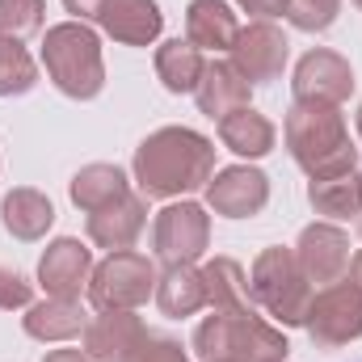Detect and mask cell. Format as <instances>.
I'll use <instances>...</instances> for the list:
<instances>
[{"label":"cell","mask_w":362,"mask_h":362,"mask_svg":"<svg viewBox=\"0 0 362 362\" xmlns=\"http://www.w3.org/2000/svg\"><path fill=\"white\" fill-rule=\"evenodd\" d=\"M131 173L144 198H181L206 189L215 177V144L189 127H160L135 148Z\"/></svg>","instance_id":"1"},{"label":"cell","mask_w":362,"mask_h":362,"mask_svg":"<svg viewBox=\"0 0 362 362\" xmlns=\"http://www.w3.org/2000/svg\"><path fill=\"white\" fill-rule=\"evenodd\" d=\"M286 148L295 156V165L312 181L337 177V173H354L358 165V148L350 144V127L341 105H312V101H295L286 114Z\"/></svg>","instance_id":"2"},{"label":"cell","mask_w":362,"mask_h":362,"mask_svg":"<svg viewBox=\"0 0 362 362\" xmlns=\"http://www.w3.org/2000/svg\"><path fill=\"white\" fill-rule=\"evenodd\" d=\"M286 337L262 320L253 308L245 312H211L194 329L198 362H286Z\"/></svg>","instance_id":"3"},{"label":"cell","mask_w":362,"mask_h":362,"mask_svg":"<svg viewBox=\"0 0 362 362\" xmlns=\"http://www.w3.org/2000/svg\"><path fill=\"white\" fill-rule=\"evenodd\" d=\"M42 68L51 85L72 97V101H93L105 89V59H101V38L85 21H59L42 38Z\"/></svg>","instance_id":"4"},{"label":"cell","mask_w":362,"mask_h":362,"mask_svg":"<svg viewBox=\"0 0 362 362\" xmlns=\"http://www.w3.org/2000/svg\"><path fill=\"white\" fill-rule=\"evenodd\" d=\"M312 282L299 266L295 249H282V245H270L257 253L253 270H249V299L270 316L274 325L282 329H299L308 308H312Z\"/></svg>","instance_id":"5"},{"label":"cell","mask_w":362,"mask_h":362,"mask_svg":"<svg viewBox=\"0 0 362 362\" xmlns=\"http://www.w3.org/2000/svg\"><path fill=\"white\" fill-rule=\"evenodd\" d=\"M85 291L97 312H135L156 295V266L135 249H118L93 266Z\"/></svg>","instance_id":"6"},{"label":"cell","mask_w":362,"mask_h":362,"mask_svg":"<svg viewBox=\"0 0 362 362\" xmlns=\"http://www.w3.org/2000/svg\"><path fill=\"white\" fill-rule=\"evenodd\" d=\"M303 329H308V337L320 350H341V346L358 341L362 337V291L350 278L325 286L320 295H312Z\"/></svg>","instance_id":"7"},{"label":"cell","mask_w":362,"mask_h":362,"mask_svg":"<svg viewBox=\"0 0 362 362\" xmlns=\"http://www.w3.org/2000/svg\"><path fill=\"white\" fill-rule=\"evenodd\" d=\"M211 245V215L198 202H169L152 223V249L165 266H194Z\"/></svg>","instance_id":"8"},{"label":"cell","mask_w":362,"mask_h":362,"mask_svg":"<svg viewBox=\"0 0 362 362\" xmlns=\"http://www.w3.org/2000/svg\"><path fill=\"white\" fill-rule=\"evenodd\" d=\"M228 55L245 72L249 85H270L286 68L291 42H286V34L274 21H249V25H240V34H236V42H232Z\"/></svg>","instance_id":"9"},{"label":"cell","mask_w":362,"mask_h":362,"mask_svg":"<svg viewBox=\"0 0 362 362\" xmlns=\"http://www.w3.org/2000/svg\"><path fill=\"white\" fill-rule=\"evenodd\" d=\"M270 202V177L253 165H232L219 169L206 181V206L223 219H253Z\"/></svg>","instance_id":"10"},{"label":"cell","mask_w":362,"mask_h":362,"mask_svg":"<svg viewBox=\"0 0 362 362\" xmlns=\"http://www.w3.org/2000/svg\"><path fill=\"white\" fill-rule=\"evenodd\" d=\"M295 101H312V105H341L350 93H354V72L350 64L337 55V51H308L299 64H295Z\"/></svg>","instance_id":"11"},{"label":"cell","mask_w":362,"mask_h":362,"mask_svg":"<svg viewBox=\"0 0 362 362\" xmlns=\"http://www.w3.org/2000/svg\"><path fill=\"white\" fill-rule=\"evenodd\" d=\"M295 257H299V266H303L312 286L316 282H325V286L341 282L350 274V262H354L350 236L337 223H312V228H303V236L295 245Z\"/></svg>","instance_id":"12"},{"label":"cell","mask_w":362,"mask_h":362,"mask_svg":"<svg viewBox=\"0 0 362 362\" xmlns=\"http://www.w3.org/2000/svg\"><path fill=\"white\" fill-rule=\"evenodd\" d=\"M93 274V253L89 245H81L76 236H59L47 245V253L38 257V282L47 295H64V299H81V291L89 286Z\"/></svg>","instance_id":"13"},{"label":"cell","mask_w":362,"mask_h":362,"mask_svg":"<svg viewBox=\"0 0 362 362\" xmlns=\"http://www.w3.org/2000/svg\"><path fill=\"white\" fill-rule=\"evenodd\" d=\"M148 337V325L135 312H101L81 333V350L93 362H127L131 350Z\"/></svg>","instance_id":"14"},{"label":"cell","mask_w":362,"mask_h":362,"mask_svg":"<svg viewBox=\"0 0 362 362\" xmlns=\"http://www.w3.org/2000/svg\"><path fill=\"white\" fill-rule=\"evenodd\" d=\"M97 25L122 47H152L165 30V13L156 0H105Z\"/></svg>","instance_id":"15"},{"label":"cell","mask_w":362,"mask_h":362,"mask_svg":"<svg viewBox=\"0 0 362 362\" xmlns=\"http://www.w3.org/2000/svg\"><path fill=\"white\" fill-rule=\"evenodd\" d=\"M144 223H148V198L131 189L127 198H118V202H110V206L89 215V240L97 249L118 253V249H131L139 240Z\"/></svg>","instance_id":"16"},{"label":"cell","mask_w":362,"mask_h":362,"mask_svg":"<svg viewBox=\"0 0 362 362\" xmlns=\"http://www.w3.org/2000/svg\"><path fill=\"white\" fill-rule=\"evenodd\" d=\"M194 97H198V110L219 122V118H228L232 110H245V105H249L253 85L245 81V72H240L232 59H206Z\"/></svg>","instance_id":"17"},{"label":"cell","mask_w":362,"mask_h":362,"mask_svg":"<svg viewBox=\"0 0 362 362\" xmlns=\"http://www.w3.org/2000/svg\"><path fill=\"white\" fill-rule=\"evenodd\" d=\"M25 333L34 341H72L85 333L89 312L81 308V299H64V295H47L42 303L25 308Z\"/></svg>","instance_id":"18"},{"label":"cell","mask_w":362,"mask_h":362,"mask_svg":"<svg viewBox=\"0 0 362 362\" xmlns=\"http://www.w3.org/2000/svg\"><path fill=\"white\" fill-rule=\"evenodd\" d=\"M240 21L228 0H189L185 8V38L198 51H232Z\"/></svg>","instance_id":"19"},{"label":"cell","mask_w":362,"mask_h":362,"mask_svg":"<svg viewBox=\"0 0 362 362\" xmlns=\"http://www.w3.org/2000/svg\"><path fill=\"white\" fill-rule=\"evenodd\" d=\"M0 219H4V232L17 236V240H42L55 223V206L42 189H30V185H17L4 194L0 202Z\"/></svg>","instance_id":"20"},{"label":"cell","mask_w":362,"mask_h":362,"mask_svg":"<svg viewBox=\"0 0 362 362\" xmlns=\"http://www.w3.org/2000/svg\"><path fill=\"white\" fill-rule=\"evenodd\" d=\"M274 139H278L274 122L266 118V114H257L253 105L232 110L228 118H219V144H223L228 152L245 156V160H262V156H270Z\"/></svg>","instance_id":"21"},{"label":"cell","mask_w":362,"mask_h":362,"mask_svg":"<svg viewBox=\"0 0 362 362\" xmlns=\"http://www.w3.org/2000/svg\"><path fill=\"white\" fill-rule=\"evenodd\" d=\"M156 308L165 316H194L206 308V286H202V270L198 266H165V274H156Z\"/></svg>","instance_id":"22"},{"label":"cell","mask_w":362,"mask_h":362,"mask_svg":"<svg viewBox=\"0 0 362 362\" xmlns=\"http://www.w3.org/2000/svg\"><path fill=\"white\" fill-rule=\"evenodd\" d=\"M202 286H206V308L211 312H245V308H253L249 274L232 257H211L202 266Z\"/></svg>","instance_id":"23"},{"label":"cell","mask_w":362,"mask_h":362,"mask_svg":"<svg viewBox=\"0 0 362 362\" xmlns=\"http://www.w3.org/2000/svg\"><path fill=\"white\" fill-rule=\"evenodd\" d=\"M202 68L206 59L189 38H169L156 47V76L169 93H194L202 81Z\"/></svg>","instance_id":"24"},{"label":"cell","mask_w":362,"mask_h":362,"mask_svg":"<svg viewBox=\"0 0 362 362\" xmlns=\"http://www.w3.org/2000/svg\"><path fill=\"white\" fill-rule=\"evenodd\" d=\"M127 194H131V177H127L118 165H85V169L72 177V202H76L85 215L110 206V202H118V198H127Z\"/></svg>","instance_id":"25"},{"label":"cell","mask_w":362,"mask_h":362,"mask_svg":"<svg viewBox=\"0 0 362 362\" xmlns=\"http://www.w3.org/2000/svg\"><path fill=\"white\" fill-rule=\"evenodd\" d=\"M308 202L325 219H350L362 215V181L358 173H337V177L308 181Z\"/></svg>","instance_id":"26"},{"label":"cell","mask_w":362,"mask_h":362,"mask_svg":"<svg viewBox=\"0 0 362 362\" xmlns=\"http://www.w3.org/2000/svg\"><path fill=\"white\" fill-rule=\"evenodd\" d=\"M38 85V64L17 38H0V97H21Z\"/></svg>","instance_id":"27"},{"label":"cell","mask_w":362,"mask_h":362,"mask_svg":"<svg viewBox=\"0 0 362 362\" xmlns=\"http://www.w3.org/2000/svg\"><path fill=\"white\" fill-rule=\"evenodd\" d=\"M47 0H0V38H30L42 30Z\"/></svg>","instance_id":"28"},{"label":"cell","mask_w":362,"mask_h":362,"mask_svg":"<svg viewBox=\"0 0 362 362\" xmlns=\"http://www.w3.org/2000/svg\"><path fill=\"white\" fill-rule=\"evenodd\" d=\"M337 13H341V0H291V8H286L291 25L295 30H308V34L329 30L337 21Z\"/></svg>","instance_id":"29"},{"label":"cell","mask_w":362,"mask_h":362,"mask_svg":"<svg viewBox=\"0 0 362 362\" xmlns=\"http://www.w3.org/2000/svg\"><path fill=\"white\" fill-rule=\"evenodd\" d=\"M127 362H189V354L181 350V341H173V337L148 333V337L131 350V358Z\"/></svg>","instance_id":"30"},{"label":"cell","mask_w":362,"mask_h":362,"mask_svg":"<svg viewBox=\"0 0 362 362\" xmlns=\"http://www.w3.org/2000/svg\"><path fill=\"white\" fill-rule=\"evenodd\" d=\"M34 303V282L25 274L0 266V312H13V308H30Z\"/></svg>","instance_id":"31"},{"label":"cell","mask_w":362,"mask_h":362,"mask_svg":"<svg viewBox=\"0 0 362 362\" xmlns=\"http://www.w3.org/2000/svg\"><path fill=\"white\" fill-rule=\"evenodd\" d=\"M245 13H253L257 21H274V17H286L291 0H236Z\"/></svg>","instance_id":"32"},{"label":"cell","mask_w":362,"mask_h":362,"mask_svg":"<svg viewBox=\"0 0 362 362\" xmlns=\"http://www.w3.org/2000/svg\"><path fill=\"white\" fill-rule=\"evenodd\" d=\"M101 4H105V0H64V8H68V13H72V17H76V21H97V13H101Z\"/></svg>","instance_id":"33"},{"label":"cell","mask_w":362,"mask_h":362,"mask_svg":"<svg viewBox=\"0 0 362 362\" xmlns=\"http://www.w3.org/2000/svg\"><path fill=\"white\" fill-rule=\"evenodd\" d=\"M42 362H93V358L85 354V350H51Z\"/></svg>","instance_id":"34"},{"label":"cell","mask_w":362,"mask_h":362,"mask_svg":"<svg viewBox=\"0 0 362 362\" xmlns=\"http://www.w3.org/2000/svg\"><path fill=\"white\" fill-rule=\"evenodd\" d=\"M346 278L362 291V253H354V262H350V274H346Z\"/></svg>","instance_id":"35"},{"label":"cell","mask_w":362,"mask_h":362,"mask_svg":"<svg viewBox=\"0 0 362 362\" xmlns=\"http://www.w3.org/2000/svg\"><path fill=\"white\" fill-rule=\"evenodd\" d=\"M358 139H362V105H358Z\"/></svg>","instance_id":"36"},{"label":"cell","mask_w":362,"mask_h":362,"mask_svg":"<svg viewBox=\"0 0 362 362\" xmlns=\"http://www.w3.org/2000/svg\"><path fill=\"white\" fill-rule=\"evenodd\" d=\"M358 236H362V215H358Z\"/></svg>","instance_id":"37"},{"label":"cell","mask_w":362,"mask_h":362,"mask_svg":"<svg viewBox=\"0 0 362 362\" xmlns=\"http://www.w3.org/2000/svg\"><path fill=\"white\" fill-rule=\"evenodd\" d=\"M354 4H358V8H362V0H354Z\"/></svg>","instance_id":"38"},{"label":"cell","mask_w":362,"mask_h":362,"mask_svg":"<svg viewBox=\"0 0 362 362\" xmlns=\"http://www.w3.org/2000/svg\"><path fill=\"white\" fill-rule=\"evenodd\" d=\"M358 181H362V173H358Z\"/></svg>","instance_id":"39"}]
</instances>
